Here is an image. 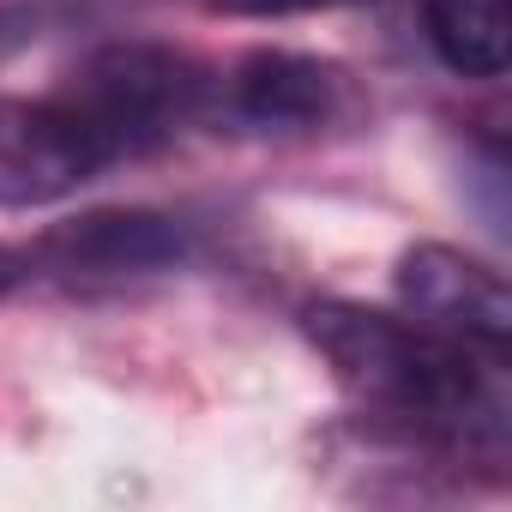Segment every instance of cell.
Here are the masks:
<instances>
[{
	"label": "cell",
	"instance_id": "6da1fadb",
	"mask_svg": "<svg viewBox=\"0 0 512 512\" xmlns=\"http://www.w3.org/2000/svg\"><path fill=\"white\" fill-rule=\"evenodd\" d=\"M302 332L326 356L332 380L374 422H392L464 458L488 464L506 458V428H512L506 356L362 302H314L302 314Z\"/></svg>",
	"mask_w": 512,
	"mask_h": 512
},
{
	"label": "cell",
	"instance_id": "7a4b0ae2",
	"mask_svg": "<svg viewBox=\"0 0 512 512\" xmlns=\"http://www.w3.org/2000/svg\"><path fill=\"white\" fill-rule=\"evenodd\" d=\"M55 97L97 133L109 163H121L199 121L211 109V73L169 43H103L67 73Z\"/></svg>",
	"mask_w": 512,
	"mask_h": 512
},
{
	"label": "cell",
	"instance_id": "3957f363",
	"mask_svg": "<svg viewBox=\"0 0 512 512\" xmlns=\"http://www.w3.org/2000/svg\"><path fill=\"white\" fill-rule=\"evenodd\" d=\"M350 97L356 91L344 67L296 49H253L223 79H211V109L235 133H260V139L320 133L350 115Z\"/></svg>",
	"mask_w": 512,
	"mask_h": 512
},
{
	"label": "cell",
	"instance_id": "277c9868",
	"mask_svg": "<svg viewBox=\"0 0 512 512\" xmlns=\"http://www.w3.org/2000/svg\"><path fill=\"white\" fill-rule=\"evenodd\" d=\"M103 169L109 151L61 97H0V211L55 205Z\"/></svg>",
	"mask_w": 512,
	"mask_h": 512
},
{
	"label": "cell",
	"instance_id": "5b68a950",
	"mask_svg": "<svg viewBox=\"0 0 512 512\" xmlns=\"http://www.w3.org/2000/svg\"><path fill=\"white\" fill-rule=\"evenodd\" d=\"M187 229L163 211H85L31 247V266L67 284H127L187 266Z\"/></svg>",
	"mask_w": 512,
	"mask_h": 512
},
{
	"label": "cell",
	"instance_id": "8992f818",
	"mask_svg": "<svg viewBox=\"0 0 512 512\" xmlns=\"http://www.w3.org/2000/svg\"><path fill=\"white\" fill-rule=\"evenodd\" d=\"M392 284H398V302H404V314L416 326L506 356L512 296H506V278L494 266L470 260V253H458L446 241H416L404 260H398V278Z\"/></svg>",
	"mask_w": 512,
	"mask_h": 512
},
{
	"label": "cell",
	"instance_id": "52a82bcc",
	"mask_svg": "<svg viewBox=\"0 0 512 512\" xmlns=\"http://www.w3.org/2000/svg\"><path fill=\"white\" fill-rule=\"evenodd\" d=\"M422 37L458 79H500L512 61V0H422Z\"/></svg>",
	"mask_w": 512,
	"mask_h": 512
},
{
	"label": "cell",
	"instance_id": "ba28073f",
	"mask_svg": "<svg viewBox=\"0 0 512 512\" xmlns=\"http://www.w3.org/2000/svg\"><path fill=\"white\" fill-rule=\"evenodd\" d=\"M217 13L235 19H290V13H332V7H356V0H211Z\"/></svg>",
	"mask_w": 512,
	"mask_h": 512
},
{
	"label": "cell",
	"instance_id": "9c48e42d",
	"mask_svg": "<svg viewBox=\"0 0 512 512\" xmlns=\"http://www.w3.org/2000/svg\"><path fill=\"white\" fill-rule=\"evenodd\" d=\"M37 43V13H25V7H0V61H13L19 49H31Z\"/></svg>",
	"mask_w": 512,
	"mask_h": 512
},
{
	"label": "cell",
	"instance_id": "30bf717a",
	"mask_svg": "<svg viewBox=\"0 0 512 512\" xmlns=\"http://www.w3.org/2000/svg\"><path fill=\"white\" fill-rule=\"evenodd\" d=\"M37 266H31V247H0V296H13L19 284H31Z\"/></svg>",
	"mask_w": 512,
	"mask_h": 512
}]
</instances>
